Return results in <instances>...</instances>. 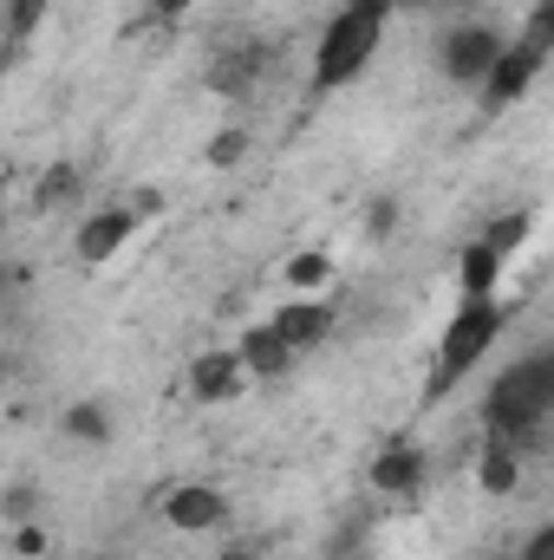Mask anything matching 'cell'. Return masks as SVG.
I'll return each mask as SVG.
<instances>
[{"label": "cell", "mask_w": 554, "mask_h": 560, "mask_svg": "<svg viewBox=\"0 0 554 560\" xmlns=\"http://www.w3.org/2000/svg\"><path fill=\"white\" fill-rule=\"evenodd\" d=\"M385 20H392V0H346V7L326 20L320 46H313V92L353 85V79L372 66V52H379Z\"/></svg>", "instance_id": "1"}, {"label": "cell", "mask_w": 554, "mask_h": 560, "mask_svg": "<svg viewBox=\"0 0 554 560\" xmlns=\"http://www.w3.org/2000/svg\"><path fill=\"white\" fill-rule=\"evenodd\" d=\"M554 411V352H529L516 365H503V378L483 392V430L489 436H516V430H549Z\"/></svg>", "instance_id": "2"}, {"label": "cell", "mask_w": 554, "mask_h": 560, "mask_svg": "<svg viewBox=\"0 0 554 560\" xmlns=\"http://www.w3.org/2000/svg\"><path fill=\"white\" fill-rule=\"evenodd\" d=\"M503 326H509V306L489 293V300H463L457 313H450V326H443V339H437V372H430V398H443L457 378H470L476 365H483V352L503 339Z\"/></svg>", "instance_id": "3"}, {"label": "cell", "mask_w": 554, "mask_h": 560, "mask_svg": "<svg viewBox=\"0 0 554 560\" xmlns=\"http://www.w3.org/2000/svg\"><path fill=\"white\" fill-rule=\"evenodd\" d=\"M496 52H503V33H496V26L457 20V26H443V39H437V72H443L450 85H483V72L496 66Z\"/></svg>", "instance_id": "4"}, {"label": "cell", "mask_w": 554, "mask_h": 560, "mask_svg": "<svg viewBox=\"0 0 554 560\" xmlns=\"http://www.w3.org/2000/svg\"><path fill=\"white\" fill-rule=\"evenodd\" d=\"M542 66H549V52H535V46H522V39H503V52H496V66L483 72V85H476V105L489 112V118H503L535 79H542Z\"/></svg>", "instance_id": "5"}, {"label": "cell", "mask_w": 554, "mask_h": 560, "mask_svg": "<svg viewBox=\"0 0 554 560\" xmlns=\"http://www.w3.org/2000/svg\"><path fill=\"white\" fill-rule=\"evenodd\" d=\"M183 392H189L196 405H235V398L249 392V372H242L235 346H209V352H196L189 372H183Z\"/></svg>", "instance_id": "6"}, {"label": "cell", "mask_w": 554, "mask_h": 560, "mask_svg": "<svg viewBox=\"0 0 554 560\" xmlns=\"http://www.w3.org/2000/svg\"><path fill=\"white\" fill-rule=\"evenodd\" d=\"M163 522L176 535H209L229 522V495L216 482H176V489H163Z\"/></svg>", "instance_id": "7"}, {"label": "cell", "mask_w": 554, "mask_h": 560, "mask_svg": "<svg viewBox=\"0 0 554 560\" xmlns=\"http://www.w3.org/2000/svg\"><path fill=\"white\" fill-rule=\"evenodd\" d=\"M143 222L125 209V202H112V209H92L85 222H79V235H72V255L85 261V268H105V261H118V248L138 235Z\"/></svg>", "instance_id": "8"}, {"label": "cell", "mask_w": 554, "mask_h": 560, "mask_svg": "<svg viewBox=\"0 0 554 560\" xmlns=\"http://www.w3.org/2000/svg\"><path fill=\"white\" fill-rule=\"evenodd\" d=\"M268 326H275V332L287 339V346H293V352H313V346H326V339H333L339 313H333L320 293H287V306H280Z\"/></svg>", "instance_id": "9"}, {"label": "cell", "mask_w": 554, "mask_h": 560, "mask_svg": "<svg viewBox=\"0 0 554 560\" xmlns=\"http://www.w3.org/2000/svg\"><path fill=\"white\" fill-rule=\"evenodd\" d=\"M235 359H242V372H249V385H275V378H287L293 372V346L280 339L268 319H255V326H242V339H235Z\"/></svg>", "instance_id": "10"}, {"label": "cell", "mask_w": 554, "mask_h": 560, "mask_svg": "<svg viewBox=\"0 0 554 560\" xmlns=\"http://www.w3.org/2000/svg\"><path fill=\"white\" fill-rule=\"evenodd\" d=\"M366 476H372V489H379V495H417V489H424V476H430V456L417 450L412 436H392V443L372 456V469H366Z\"/></svg>", "instance_id": "11"}, {"label": "cell", "mask_w": 554, "mask_h": 560, "mask_svg": "<svg viewBox=\"0 0 554 560\" xmlns=\"http://www.w3.org/2000/svg\"><path fill=\"white\" fill-rule=\"evenodd\" d=\"M262 72H268V46H229V52H216L209 59V92L216 98H249L255 85H262Z\"/></svg>", "instance_id": "12"}, {"label": "cell", "mask_w": 554, "mask_h": 560, "mask_svg": "<svg viewBox=\"0 0 554 560\" xmlns=\"http://www.w3.org/2000/svg\"><path fill=\"white\" fill-rule=\"evenodd\" d=\"M59 436H66V443H85V450H105V443L118 436V418H112L105 398H72V405L59 411Z\"/></svg>", "instance_id": "13"}, {"label": "cell", "mask_w": 554, "mask_h": 560, "mask_svg": "<svg viewBox=\"0 0 554 560\" xmlns=\"http://www.w3.org/2000/svg\"><path fill=\"white\" fill-rule=\"evenodd\" d=\"M496 280H503V255H496L483 235L463 242V255H457V293H463V300H489Z\"/></svg>", "instance_id": "14"}, {"label": "cell", "mask_w": 554, "mask_h": 560, "mask_svg": "<svg viewBox=\"0 0 554 560\" xmlns=\"http://www.w3.org/2000/svg\"><path fill=\"white\" fill-rule=\"evenodd\" d=\"M476 489H483V495H516V489H522V456H516L503 436L483 443V456H476Z\"/></svg>", "instance_id": "15"}, {"label": "cell", "mask_w": 554, "mask_h": 560, "mask_svg": "<svg viewBox=\"0 0 554 560\" xmlns=\"http://www.w3.org/2000/svg\"><path fill=\"white\" fill-rule=\"evenodd\" d=\"M280 280H287V293H320L333 280V255L326 248H300V255L280 261Z\"/></svg>", "instance_id": "16"}, {"label": "cell", "mask_w": 554, "mask_h": 560, "mask_svg": "<svg viewBox=\"0 0 554 560\" xmlns=\"http://www.w3.org/2000/svg\"><path fill=\"white\" fill-rule=\"evenodd\" d=\"M79 189H85V176H79L72 163H46L39 183H33V209H59V202H72Z\"/></svg>", "instance_id": "17"}, {"label": "cell", "mask_w": 554, "mask_h": 560, "mask_svg": "<svg viewBox=\"0 0 554 560\" xmlns=\"http://www.w3.org/2000/svg\"><path fill=\"white\" fill-rule=\"evenodd\" d=\"M529 235H535V215H529V209H509V215H496V222L483 229V242H489V248H496L503 261H509V255H516V248H522Z\"/></svg>", "instance_id": "18"}, {"label": "cell", "mask_w": 554, "mask_h": 560, "mask_svg": "<svg viewBox=\"0 0 554 560\" xmlns=\"http://www.w3.org/2000/svg\"><path fill=\"white\" fill-rule=\"evenodd\" d=\"M39 509H46V489L33 482V476H20V482H7L0 489V515L20 528V522H39Z\"/></svg>", "instance_id": "19"}, {"label": "cell", "mask_w": 554, "mask_h": 560, "mask_svg": "<svg viewBox=\"0 0 554 560\" xmlns=\"http://www.w3.org/2000/svg\"><path fill=\"white\" fill-rule=\"evenodd\" d=\"M249 150H255V138H249V125H222L216 138L203 143V163H209V170H235V163H242Z\"/></svg>", "instance_id": "20"}, {"label": "cell", "mask_w": 554, "mask_h": 560, "mask_svg": "<svg viewBox=\"0 0 554 560\" xmlns=\"http://www.w3.org/2000/svg\"><path fill=\"white\" fill-rule=\"evenodd\" d=\"M399 215H405L399 196H372V202H366V242H392V235H399Z\"/></svg>", "instance_id": "21"}, {"label": "cell", "mask_w": 554, "mask_h": 560, "mask_svg": "<svg viewBox=\"0 0 554 560\" xmlns=\"http://www.w3.org/2000/svg\"><path fill=\"white\" fill-rule=\"evenodd\" d=\"M522 46H535V52H554V0H535V7H529Z\"/></svg>", "instance_id": "22"}, {"label": "cell", "mask_w": 554, "mask_h": 560, "mask_svg": "<svg viewBox=\"0 0 554 560\" xmlns=\"http://www.w3.org/2000/svg\"><path fill=\"white\" fill-rule=\"evenodd\" d=\"M39 13H46V0H7V13H0L7 39H26V33L39 26Z\"/></svg>", "instance_id": "23"}, {"label": "cell", "mask_w": 554, "mask_h": 560, "mask_svg": "<svg viewBox=\"0 0 554 560\" xmlns=\"http://www.w3.org/2000/svg\"><path fill=\"white\" fill-rule=\"evenodd\" d=\"M46 548H53V535L39 522H20L13 528V560H46Z\"/></svg>", "instance_id": "24"}, {"label": "cell", "mask_w": 554, "mask_h": 560, "mask_svg": "<svg viewBox=\"0 0 554 560\" xmlns=\"http://www.w3.org/2000/svg\"><path fill=\"white\" fill-rule=\"evenodd\" d=\"M522 560H554V528H535L529 548H522Z\"/></svg>", "instance_id": "25"}, {"label": "cell", "mask_w": 554, "mask_h": 560, "mask_svg": "<svg viewBox=\"0 0 554 560\" xmlns=\"http://www.w3.org/2000/svg\"><path fill=\"white\" fill-rule=\"evenodd\" d=\"M196 0H150V13H163V20H176V13H189Z\"/></svg>", "instance_id": "26"}, {"label": "cell", "mask_w": 554, "mask_h": 560, "mask_svg": "<svg viewBox=\"0 0 554 560\" xmlns=\"http://www.w3.org/2000/svg\"><path fill=\"white\" fill-rule=\"evenodd\" d=\"M13 280H26V275H20V268H7V261H0V293H7V287H13Z\"/></svg>", "instance_id": "27"}, {"label": "cell", "mask_w": 554, "mask_h": 560, "mask_svg": "<svg viewBox=\"0 0 554 560\" xmlns=\"http://www.w3.org/2000/svg\"><path fill=\"white\" fill-rule=\"evenodd\" d=\"M222 560H262V555H249V548H229V555H222Z\"/></svg>", "instance_id": "28"}, {"label": "cell", "mask_w": 554, "mask_h": 560, "mask_svg": "<svg viewBox=\"0 0 554 560\" xmlns=\"http://www.w3.org/2000/svg\"><path fill=\"white\" fill-rule=\"evenodd\" d=\"M0 229H7V209H0Z\"/></svg>", "instance_id": "29"}, {"label": "cell", "mask_w": 554, "mask_h": 560, "mask_svg": "<svg viewBox=\"0 0 554 560\" xmlns=\"http://www.w3.org/2000/svg\"><path fill=\"white\" fill-rule=\"evenodd\" d=\"M0 39H7V26H0Z\"/></svg>", "instance_id": "30"}]
</instances>
